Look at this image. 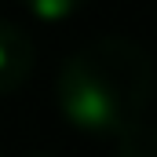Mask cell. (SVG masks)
<instances>
[{"label": "cell", "instance_id": "obj_1", "mask_svg": "<svg viewBox=\"0 0 157 157\" xmlns=\"http://www.w3.org/2000/svg\"><path fill=\"white\" fill-rule=\"evenodd\" d=\"M154 99L150 55L128 37H99L77 48L55 77L62 117L91 135H121L143 121Z\"/></svg>", "mask_w": 157, "mask_h": 157}, {"label": "cell", "instance_id": "obj_2", "mask_svg": "<svg viewBox=\"0 0 157 157\" xmlns=\"http://www.w3.org/2000/svg\"><path fill=\"white\" fill-rule=\"evenodd\" d=\"M33 73V40L22 26L0 18V95L18 91Z\"/></svg>", "mask_w": 157, "mask_h": 157}, {"label": "cell", "instance_id": "obj_3", "mask_svg": "<svg viewBox=\"0 0 157 157\" xmlns=\"http://www.w3.org/2000/svg\"><path fill=\"white\" fill-rule=\"evenodd\" d=\"M113 157H157V124L135 121L132 128H124L113 135Z\"/></svg>", "mask_w": 157, "mask_h": 157}, {"label": "cell", "instance_id": "obj_4", "mask_svg": "<svg viewBox=\"0 0 157 157\" xmlns=\"http://www.w3.org/2000/svg\"><path fill=\"white\" fill-rule=\"evenodd\" d=\"M18 4L40 22H62L70 15H77L88 0H18Z\"/></svg>", "mask_w": 157, "mask_h": 157}, {"label": "cell", "instance_id": "obj_5", "mask_svg": "<svg viewBox=\"0 0 157 157\" xmlns=\"http://www.w3.org/2000/svg\"><path fill=\"white\" fill-rule=\"evenodd\" d=\"M26 157H55V154H40V150H37V154H26Z\"/></svg>", "mask_w": 157, "mask_h": 157}]
</instances>
